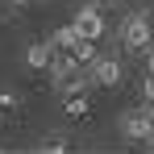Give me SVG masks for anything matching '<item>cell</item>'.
<instances>
[{
	"label": "cell",
	"instance_id": "cell-1",
	"mask_svg": "<svg viewBox=\"0 0 154 154\" xmlns=\"http://www.w3.org/2000/svg\"><path fill=\"white\" fill-rule=\"evenodd\" d=\"M150 42H154V21H150V13H129L125 21H121V46L133 50V54H142Z\"/></svg>",
	"mask_w": 154,
	"mask_h": 154
},
{
	"label": "cell",
	"instance_id": "cell-2",
	"mask_svg": "<svg viewBox=\"0 0 154 154\" xmlns=\"http://www.w3.org/2000/svg\"><path fill=\"white\" fill-rule=\"evenodd\" d=\"M121 75H125V67H121V58H112V54H96L92 67H88V79H92L96 88H117Z\"/></svg>",
	"mask_w": 154,
	"mask_h": 154
},
{
	"label": "cell",
	"instance_id": "cell-3",
	"mask_svg": "<svg viewBox=\"0 0 154 154\" xmlns=\"http://www.w3.org/2000/svg\"><path fill=\"white\" fill-rule=\"evenodd\" d=\"M71 25L79 29V38H92V42H100L104 29H108V21L100 17V4H83L75 17H71Z\"/></svg>",
	"mask_w": 154,
	"mask_h": 154
},
{
	"label": "cell",
	"instance_id": "cell-4",
	"mask_svg": "<svg viewBox=\"0 0 154 154\" xmlns=\"http://www.w3.org/2000/svg\"><path fill=\"white\" fill-rule=\"evenodd\" d=\"M117 125H121V137H129V142H150V133H154V125L146 121V112H142V108L125 112Z\"/></svg>",
	"mask_w": 154,
	"mask_h": 154
},
{
	"label": "cell",
	"instance_id": "cell-5",
	"mask_svg": "<svg viewBox=\"0 0 154 154\" xmlns=\"http://www.w3.org/2000/svg\"><path fill=\"white\" fill-rule=\"evenodd\" d=\"M75 71H79V67H75V58H71L67 50H54V54H50V63H46V75H50L54 88H58L63 79H71Z\"/></svg>",
	"mask_w": 154,
	"mask_h": 154
},
{
	"label": "cell",
	"instance_id": "cell-6",
	"mask_svg": "<svg viewBox=\"0 0 154 154\" xmlns=\"http://www.w3.org/2000/svg\"><path fill=\"white\" fill-rule=\"evenodd\" d=\"M50 54H54L50 38H46V42H29V46H25V67H29V71H46Z\"/></svg>",
	"mask_w": 154,
	"mask_h": 154
},
{
	"label": "cell",
	"instance_id": "cell-7",
	"mask_svg": "<svg viewBox=\"0 0 154 154\" xmlns=\"http://www.w3.org/2000/svg\"><path fill=\"white\" fill-rule=\"evenodd\" d=\"M67 54L75 58V67H79V71H88V67H92V58H96L100 50H96V42H92V38H79V42H75Z\"/></svg>",
	"mask_w": 154,
	"mask_h": 154
},
{
	"label": "cell",
	"instance_id": "cell-8",
	"mask_svg": "<svg viewBox=\"0 0 154 154\" xmlns=\"http://www.w3.org/2000/svg\"><path fill=\"white\" fill-rule=\"evenodd\" d=\"M75 42H79V29H75V25H63V29H54V38H50V46H54V50H71Z\"/></svg>",
	"mask_w": 154,
	"mask_h": 154
},
{
	"label": "cell",
	"instance_id": "cell-9",
	"mask_svg": "<svg viewBox=\"0 0 154 154\" xmlns=\"http://www.w3.org/2000/svg\"><path fill=\"white\" fill-rule=\"evenodd\" d=\"M63 108H67V117H83V112H88V92H71V96H63Z\"/></svg>",
	"mask_w": 154,
	"mask_h": 154
},
{
	"label": "cell",
	"instance_id": "cell-10",
	"mask_svg": "<svg viewBox=\"0 0 154 154\" xmlns=\"http://www.w3.org/2000/svg\"><path fill=\"white\" fill-rule=\"evenodd\" d=\"M142 100H146V104L154 100V75H146V83H142Z\"/></svg>",
	"mask_w": 154,
	"mask_h": 154
},
{
	"label": "cell",
	"instance_id": "cell-11",
	"mask_svg": "<svg viewBox=\"0 0 154 154\" xmlns=\"http://www.w3.org/2000/svg\"><path fill=\"white\" fill-rule=\"evenodd\" d=\"M0 108H17V92H0Z\"/></svg>",
	"mask_w": 154,
	"mask_h": 154
},
{
	"label": "cell",
	"instance_id": "cell-12",
	"mask_svg": "<svg viewBox=\"0 0 154 154\" xmlns=\"http://www.w3.org/2000/svg\"><path fill=\"white\" fill-rule=\"evenodd\" d=\"M142 54H146V71H150V75H154V42H150V46H146V50H142Z\"/></svg>",
	"mask_w": 154,
	"mask_h": 154
},
{
	"label": "cell",
	"instance_id": "cell-13",
	"mask_svg": "<svg viewBox=\"0 0 154 154\" xmlns=\"http://www.w3.org/2000/svg\"><path fill=\"white\" fill-rule=\"evenodd\" d=\"M142 112H146V121H150V125H154V100L146 104V108H142Z\"/></svg>",
	"mask_w": 154,
	"mask_h": 154
},
{
	"label": "cell",
	"instance_id": "cell-14",
	"mask_svg": "<svg viewBox=\"0 0 154 154\" xmlns=\"http://www.w3.org/2000/svg\"><path fill=\"white\" fill-rule=\"evenodd\" d=\"M100 4H125V0H100Z\"/></svg>",
	"mask_w": 154,
	"mask_h": 154
},
{
	"label": "cell",
	"instance_id": "cell-15",
	"mask_svg": "<svg viewBox=\"0 0 154 154\" xmlns=\"http://www.w3.org/2000/svg\"><path fill=\"white\" fill-rule=\"evenodd\" d=\"M146 146H150V150H154V133H150V142H146Z\"/></svg>",
	"mask_w": 154,
	"mask_h": 154
},
{
	"label": "cell",
	"instance_id": "cell-16",
	"mask_svg": "<svg viewBox=\"0 0 154 154\" xmlns=\"http://www.w3.org/2000/svg\"><path fill=\"white\" fill-rule=\"evenodd\" d=\"M150 4H154V0H150Z\"/></svg>",
	"mask_w": 154,
	"mask_h": 154
}]
</instances>
